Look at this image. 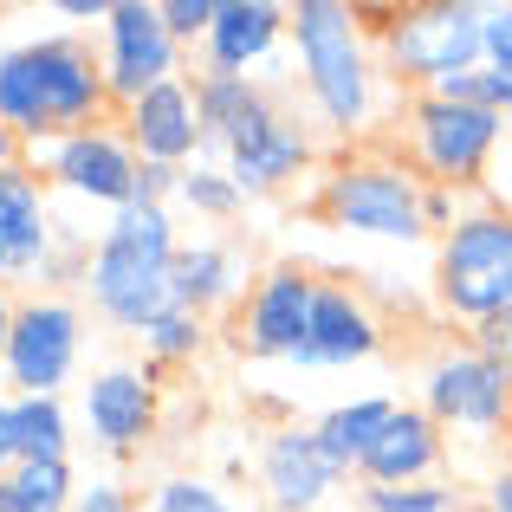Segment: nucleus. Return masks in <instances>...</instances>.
<instances>
[{
    "label": "nucleus",
    "mask_w": 512,
    "mask_h": 512,
    "mask_svg": "<svg viewBox=\"0 0 512 512\" xmlns=\"http://www.w3.org/2000/svg\"><path fill=\"white\" fill-rule=\"evenodd\" d=\"M422 195H428V182L409 169V156H389V150H376V143H357V150L331 156V163L318 169L312 214L325 227H338V234H350V240L415 247V240H428Z\"/></svg>",
    "instance_id": "4"
},
{
    "label": "nucleus",
    "mask_w": 512,
    "mask_h": 512,
    "mask_svg": "<svg viewBox=\"0 0 512 512\" xmlns=\"http://www.w3.org/2000/svg\"><path fill=\"white\" fill-rule=\"evenodd\" d=\"M389 415H396V396H350V402H331V409L318 415L312 435H318V448H325L344 474H357L363 454H370V441L383 435Z\"/></svg>",
    "instance_id": "23"
},
{
    "label": "nucleus",
    "mask_w": 512,
    "mask_h": 512,
    "mask_svg": "<svg viewBox=\"0 0 512 512\" xmlns=\"http://www.w3.org/2000/svg\"><path fill=\"white\" fill-rule=\"evenodd\" d=\"M357 512H467V487L422 480V487H357Z\"/></svg>",
    "instance_id": "29"
},
{
    "label": "nucleus",
    "mask_w": 512,
    "mask_h": 512,
    "mask_svg": "<svg viewBox=\"0 0 512 512\" xmlns=\"http://www.w3.org/2000/svg\"><path fill=\"white\" fill-rule=\"evenodd\" d=\"M467 344H474L480 357H493L512 376V305H506V312H493V318H480V325H467Z\"/></svg>",
    "instance_id": "31"
},
{
    "label": "nucleus",
    "mask_w": 512,
    "mask_h": 512,
    "mask_svg": "<svg viewBox=\"0 0 512 512\" xmlns=\"http://www.w3.org/2000/svg\"><path fill=\"white\" fill-rule=\"evenodd\" d=\"M506 448H512V422H506Z\"/></svg>",
    "instance_id": "41"
},
{
    "label": "nucleus",
    "mask_w": 512,
    "mask_h": 512,
    "mask_svg": "<svg viewBox=\"0 0 512 512\" xmlns=\"http://www.w3.org/2000/svg\"><path fill=\"white\" fill-rule=\"evenodd\" d=\"M26 169L46 188L85 201V208H104V214L137 201V150H130V137L117 130V117L85 124V130H72V137L33 143V150H26Z\"/></svg>",
    "instance_id": "10"
},
{
    "label": "nucleus",
    "mask_w": 512,
    "mask_h": 512,
    "mask_svg": "<svg viewBox=\"0 0 512 512\" xmlns=\"http://www.w3.org/2000/svg\"><path fill=\"white\" fill-rule=\"evenodd\" d=\"M175 253H182V227H175V208H117L111 221L98 227L91 240V260H85V299L104 325L130 331L137 338L156 312H169L175 292Z\"/></svg>",
    "instance_id": "3"
},
{
    "label": "nucleus",
    "mask_w": 512,
    "mask_h": 512,
    "mask_svg": "<svg viewBox=\"0 0 512 512\" xmlns=\"http://www.w3.org/2000/svg\"><path fill=\"white\" fill-rule=\"evenodd\" d=\"M286 26H292V7H279V0H221L208 39H201V65H195V72L266 78L279 65Z\"/></svg>",
    "instance_id": "18"
},
{
    "label": "nucleus",
    "mask_w": 512,
    "mask_h": 512,
    "mask_svg": "<svg viewBox=\"0 0 512 512\" xmlns=\"http://www.w3.org/2000/svg\"><path fill=\"white\" fill-rule=\"evenodd\" d=\"M111 91H104V59L78 33H46L0 46V124L33 150V143L72 137L85 124H104Z\"/></svg>",
    "instance_id": "2"
},
{
    "label": "nucleus",
    "mask_w": 512,
    "mask_h": 512,
    "mask_svg": "<svg viewBox=\"0 0 512 512\" xmlns=\"http://www.w3.org/2000/svg\"><path fill=\"white\" fill-rule=\"evenodd\" d=\"M175 201H182L188 214H201V221H234V214L247 208L240 182H234L221 163H214V156H201V163L182 169V188H175Z\"/></svg>",
    "instance_id": "27"
},
{
    "label": "nucleus",
    "mask_w": 512,
    "mask_h": 512,
    "mask_svg": "<svg viewBox=\"0 0 512 512\" xmlns=\"http://www.w3.org/2000/svg\"><path fill=\"white\" fill-rule=\"evenodd\" d=\"M156 7H163V26H169V39L175 46H201V39H208V26H214V7H221V0H156Z\"/></svg>",
    "instance_id": "30"
},
{
    "label": "nucleus",
    "mask_w": 512,
    "mask_h": 512,
    "mask_svg": "<svg viewBox=\"0 0 512 512\" xmlns=\"http://www.w3.org/2000/svg\"><path fill=\"white\" fill-rule=\"evenodd\" d=\"M487 512H512V461L493 467V480H487Z\"/></svg>",
    "instance_id": "35"
},
{
    "label": "nucleus",
    "mask_w": 512,
    "mask_h": 512,
    "mask_svg": "<svg viewBox=\"0 0 512 512\" xmlns=\"http://www.w3.org/2000/svg\"><path fill=\"white\" fill-rule=\"evenodd\" d=\"M227 175L240 182V195L260 201V195H286L299 175L325 169V137H318L312 117H299L286 104V91H273V98L260 104V111L247 117V124L227 137V150L214 156Z\"/></svg>",
    "instance_id": "8"
},
{
    "label": "nucleus",
    "mask_w": 512,
    "mask_h": 512,
    "mask_svg": "<svg viewBox=\"0 0 512 512\" xmlns=\"http://www.w3.org/2000/svg\"><path fill=\"white\" fill-rule=\"evenodd\" d=\"M78 422L104 461H137L163 435V383L150 363H104L78 389Z\"/></svg>",
    "instance_id": "12"
},
{
    "label": "nucleus",
    "mask_w": 512,
    "mask_h": 512,
    "mask_svg": "<svg viewBox=\"0 0 512 512\" xmlns=\"http://www.w3.org/2000/svg\"><path fill=\"white\" fill-rule=\"evenodd\" d=\"M480 20H487V7H474V0H428V7L383 13L370 33H376V59H383L389 85L435 91L441 78L487 65Z\"/></svg>",
    "instance_id": "7"
},
{
    "label": "nucleus",
    "mask_w": 512,
    "mask_h": 512,
    "mask_svg": "<svg viewBox=\"0 0 512 512\" xmlns=\"http://www.w3.org/2000/svg\"><path fill=\"white\" fill-rule=\"evenodd\" d=\"M13 163H26V143L13 137L7 124H0V169H13Z\"/></svg>",
    "instance_id": "38"
},
{
    "label": "nucleus",
    "mask_w": 512,
    "mask_h": 512,
    "mask_svg": "<svg viewBox=\"0 0 512 512\" xmlns=\"http://www.w3.org/2000/svg\"><path fill=\"white\" fill-rule=\"evenodd\" d=\"M0 512H20V500L7 493V480H0Z\"/></svg>",
    "instance_id": "39"
},
{
    "label": "nucleus",
    "mask_w": 512,
    "mask_h": 512,
    "mask_svg": "<svg viewBox=\"0 0 512 512\" xmlns=\"http://www.w3.org/2000/svg\"><path fill=\"white\" fill-rule=\"evenodd\" d=\"M500 117H506V143H512V104H506V111H500Z\"/></svg>",
    "instance_id": "40"
},
{
    "label": "nucleus",
    "mask_w": 512,
    "mask_h": 512,
    "mask_svg": "<svg viewBox=\"0 0 512 512\" xmlns=\"http://www.w3.org/2000/svg\"><path fill=\"white\" fill-rule=\"evenodd\" d=\"M7 493L20 500V512H78V474L72 461H13Z\"/></svg>",
    "instance_id": "26"
},
{
    "label": "nucleus",
    "mask_w": 512,
    "mask_h": 512,
    "mask_svg": "<svg viewBox=\"0 0 512 512\" xmlns=\"http://www.w3.org/2000/svg\"><path fill=\"white\" fill-rule=\"evenodd\" d=\"M253 480H260L266 512H325L350 474L318 448L312 422H286V428H273V435L260 441Z\"/></svg>",
    "instance_id": "15"
},
{
    "label": "nucleus",
    "mask_w": 512,
    "mask_h": 512,
    "mask_svg": "<svg viewBox=\"0 0 512 512\" xmlns=\"http://www.w3.org/2000/svg\"><path fill=\"white\" fill-rule=\"evenodd\" d=\"M13 461H72V409L65 396H7Z\"/></svg>",
    "instance_id": "24"
},
{
    "label": "nucleus",
    "mask_w": 512,
    "mask_h": 512,
    "mask_svg": "<svg viewBox=\"0 0 512 512\" xmlns=\"http://www.w3.org/2000/svg\"><path fill=\"white\" fill-rule=\"evenodd\" d=\"M143 512H247V506L208 474H163L150 487V500H143Z\"/></svg>",
    "instance_id": "28"
},
{
    "label": "nucleus",
    "mask_w": 512,
    "mask_h": 512,
    "mask_svg": "<svg viewBox=\"0 0 512 512\" xmlns=\"http://www.w3.org/2000/svg\"><path fill=\"white\" fill-rule=\"evenodd\" d=\"M292 46V78H299L305 104H312V124L338 143H370L383 124V91L389 72L376 59V33L363 26V7L344 0H299L286 26Z\"/></svg>",
    "instance_id": "1"
},
{
    "label": "nucleus",
    "mask_w": 512,
    "mask_h": 512,
    "mask_svg": "<svg viewBox=\"0 0 512 512\" xmlns=\"http://www.w3.org/2000/svg\"><path fill=\"white\" fill-rule=\"evenodd\" d=\"M78 350H85V305L65 292L20 299L7 357H0V396H65Z\"/></svg>",
    "instance_id": "11"
},
{
    "label": "nucleus",
    "mask_w": 512,
    "mask_h": 512,
    "mask_svg": "<svg viewBox=\"0 0 512 512\" xmlns=\"http://www.w3.org/2000/svg\"><path fill=\"white\" fill-rule=\"evenodd\" d=\"M59 221H52V188L26 163L0 169V286H46V266L59 253Z\"/></svg>",
    "instance_id": "16"
},
{
    "label": "nucleus",
    "mask_w": 512,
    "mask_h": 512,
    "mask_svg": "<svg viewBox=\"0 0 512 512\" xmlns=\"http://www.w3.org/2000/svg\"><path fill=\"white\" fill-rule=\"evenodd\" d=\"M506 143V117L480 111V104H448L435 91H409L402 98V156L428 188H454V195H480L493 175V156Z\"/></svg>",
    "instance_id": "6"
},
{
    "label": "nucleus",
    "mask_w": 512,
    "mask_h": 512,
    "mask_svg": "<svg viewBox=\"0 0 512 512\" xmlns=\"http://www.w3.org/2000/svg\"><path fill=\"white\" fill-rule=\"evenodd\" d=\"M247 286H253V279H247V253H240L234 240H221V234L182 240V253H175V279H169V292H175L182 312L214 318V312H227V305L240 312Z\"/></svg>",
    "instance_id": "21"
},
{
    "label": "nucleus",
    "mask_w": 512,
    "mask_h": 512,
    "mask_svg": "<svg viewBox=\"0 0 512 512\" xmlns=\"http://www.w3.org/2000/svg\"><path fill=\"white\" fill-rule=\"evenodd\" d=\"M117 130L130 137L137 163H169V169L201 163V117H195V85L188 78H169L130 111H117Z\"/></svg>",
    "instance_id": "19"
},
{
    "label": "nucleus",
    "mask_w": 512,
    "mask_h": 512,
    "mask_svg": "<svg viewBox=\"0 0 512 512\" xmlns=\"http://www.w3.org/2000/svg\"><path fill=\"white\" fill-rule=\"evenodd\" d=\"M59 20H91V26H104V13H111V0H59Z\"/></svg>",
    "instance_id": "34"
},
{
    "label": "nucleus",
    "mask_w": 512,
    "mask_h": 512,
    "mask_svg": "<svg viewBox=\"0 0 512 512\" xmlns=\"http://www.w3.org/2000/svg\"><path fill=\"white\" fill-rule=\"evenodd\" d=\"M104 91H111V111H130L137 98H150L156 85L169 78H188L182 72V46L169 39L163 26V7L156 0H111L104 13Z\"/></svg>",
    "instance_id": "13"
},
{
    "label": "nucleus",
    "mask_w": 512,
    "mask_h": 512,
    "mask_svg": "<svg viewBox=\"0 0 512 512\" xmlns=\"http://www.w3.org/2000/svg\"><path fill=\"white\" fill-rule=\"evenodd\" d=\"M383 357V312L363 299L350 279H318L312 292V325L299 344V370H357V363Z\"/></svg>",
    "instance_id": "17"
},
{
    "label": "nucleus",
    "mask_w": 512,
    "mask_h": 512,
    "mask_svg": "<svg viewBox=\"0 0 512 512\" xmlns=\"http://www.w3.org/2000/svg\"><path fill=\"white\" fill-rule=\"evenodd\" d=\"M441 467H448V435L422 415V402H396V415L357 467V487H422L441 480Z\"/></svg>",
    "instance_id": "20"
},
{
    "label": "nucleus",
    "mask_w": 512,
    "mask_h": 512,
    "mask_svg": "<svg viewBox=\"0 0 512 512\" xmlns=\"http://www.w3.org/2000/svg\"><path fill=\"white\" fill-rule=\"evenodd\" d=\"M13 474V422H7V396H0V480Z\"/></svg>",
    "instance_id": "37"
},
{
    "label": "nucleus",
    "mask_w": 512,
    "mask_h": 512,
    "mask_svg": "<svg viewBox=\"0 0 512 512\" xmlns=\"http://www.w3.org/2000/svg\"><path fill=\"white\" fill-rule=\"evenodd\" d=\"M480 39H487V59H506V52H512V7H487Z\"/></svg>",
    "instance_id": "33"
},
{
    "label": "nucleus",
    "mask_w": 512,
    "mask_h": 512,
    "mask_svg": "<svg viewBox=\"0 0 512 512\" xmlns=\"http://www.w3.org/2000/svg\"><path fill=\"white\" fill-rule=\"evenodd\" d=\"M188 85H195V117H201V156H221L227 137L273 91H286V85H266V78H227V72H188Z\"/></svg>",
    "instance_id": "22"
},
{
    "label": "nucleus",
    "mask_w": 512,
    "mask_h": 512,
    "mask_svg": "<svg viewBox=\"0 0 512 512\" xmlns=\"http://www.w3.org/2000/svg\"><path fill=\"white\" fill-rule=\"evenodd\" d=\"M78 512H143V506L124 480H91V487L78 493Z\"/></svg>",
    "instance_id": "32"
},
{
    "label": "nucleus",
    "mask_w": 512,
    "mask_h": 512,
    "mask_svg": "<svg viewBox=\"0 0 512 512\" xmlns=\"http://www.w3.org/2000/svg\"><path fill=\"white\" fill-rule=\"evenodd\" d=\"M435 305L461 331L512 305V201L474 195L461 221L435 234Z\"/></svg>",
    "instance_id": "5"
},
{
    "label": "nucleus",
    "mask_w": 512,
    "mask_h": 512,
    "mask_svg": "<svg viewBox=\"0 0 512 512\" xmlns=\"http://www.w3.org/2000/svg\"><path fill=\"white\" fill-rule=\"evenodd\" d=\"M13 318H20V299H13V286H0V357H7V338H13Z\"/></svg>",
    "instance_id": "36"
},
{
    "label": "nucleus",
    "mask_w": 512,
    "mask_h": 512,
    "mask_svg": "<svg viewBox=\"0 0 512 512\" xmlns=\"http://www.w3.org/2000/svg\"><path fill=\"white\" fill-rule=\"evenodd\" d=\"M208 338H214V325H208V318H195V312H182V305L156 312L150 325L137 331L143 363H150V370H175V363H195L201 350H208Z\"/></svg>",
    "instance_id": "25"
},
{
    "label": "nucleus",
    "mask_w": 512,
    "mask_h": 512,
    "mask_svg": "<svg viewBox=\"0 0 512 512\" xmlns=\"http://www.w3.org/2000/svg\"><path fill=\"white\" fill-rule=\"evenodd\" d=\"M312 292H318V279L299 260H273L266 273H253L247 299L234 312L240 357H253V363H292L299 357L305 325H312Z\"/></svg>",
    "instance_id": "14"
},
{
    "label": "nucleus",
    "mask_w": 512,
    "mask_h": 512,
    "mask_svg": "<svg viewBox=\"0 0 512 512\" xmlns=\"http://www.w3.org/2000/svg\"><path fill=\"white\" fill-rule=\"evenodd\" d=\"M422 415L441 435L467 441H500L512 422V376L493 357H480L474 344H441L422 363Z\"/></svg>",
    "instance_id": "9"
}]
</instances>
